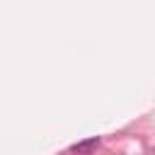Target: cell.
Returning a JSON list of instances; mask_svg holds the SVG:
<instances>
[{"label": "cell", "mask_w": 155, "mask_h": 155, "mask_svg": "<svg viewBox=\"0 0 155 155\" xmlns=\"http://www.w3.org/2000/svg\"><path fill=\"white\" fill-rule=\"evenodd\" d=\"M99 145V138L94 136V138H85V140H78L75 145H70V150L73 153H90V150H94Z\"/></svg>", "instance_id": "obj_1"}]
</instances>
